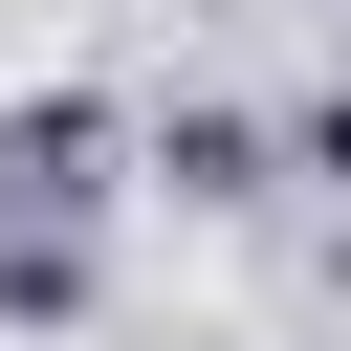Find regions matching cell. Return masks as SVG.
<instances>
[{
  "instance_id": "obj_1",
  "label": "cell",
  "mask_w": 351,
  "mask_h": 351,
  "mask_svg": "<svg viewBox=\"0 0 351 351\" xmlns=\"http://www.w3.org/2000/svg\"><path fill=\"white\" fill-rule=\"evenodd\" d=\"M307 176H351V88H329V110H307Z\"/></svg>"
},
{
  "instance_id": "obj_2",
  "label": "cell",
  "mask_w": 351,
  "mask_h": 351,
  "mask_svg": "<svg viewBox=\"0 0 351 351\" xmlns=\"http://www.w3.org/2000/svg\"><path fill=\"white\" fill-rule=\"evenodd\" d=\"M0 307H22V285H0Z\"/></svg>"
}]
</instances>
